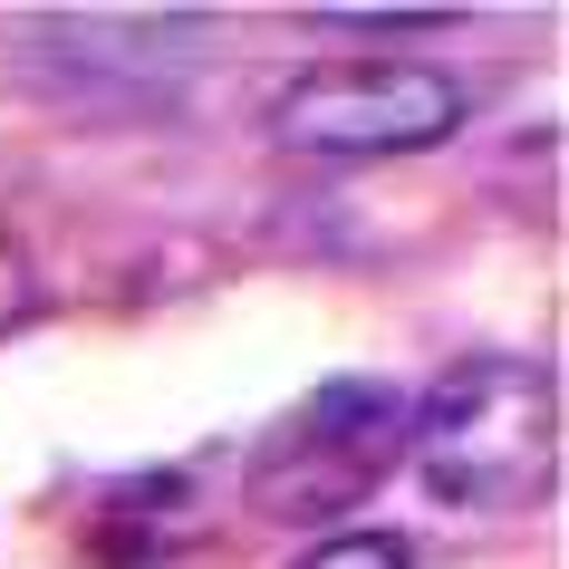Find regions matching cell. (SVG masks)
<instances>
[{
    "label": "cell",
    "instance_id": "obj_1",
    "mask_svg": "<svg viewBox=\"0 0 569 569\" xmlns=\"http://www.w3.org/2000/svg\"><path fill=\"white\" fill-rule=\"evenodd\" d=\"M406 453L445 511H540L560 492V377L540 358H463L416 406Z\"/></svg>",
    "mask_w": 569,
    "mask_h": 569
},
{
    "label": "cell",
    "instance_id": "obj_2",
    "mask_svg": "<svg viewBox=\"0 0 569 569\" xmlns=\"http://www.w3.org/2000/svg\"><path fill=\"white\" fill-rule=\"evenodd\" d=\"M406 435H416V406L387 377H329L280 425H261V445L241 463L251 511L261 521H338L406 463Z\"/></svg>",
    "mask_w": 569,
    "mask_h": 569
},
{
    "label": "cell",
    "instance_id": "obj_3",
    "mask_svg": "<svg viewBox=\"0 0 569 569\" xmlns=\"http://www.w3.org/2000/svg\"><path fill=\"white\" fill-rule=\"evenodd\" d=\"M463 126V78L416 59H329L290 78L270 107V136L290 154H329V164H387V154H425Z\"/></svg>",
    "mask_w": 569,
    "mask_h": 569
},
{
    "label": "cell",
    "instance_id": "obj_4",
    "mask_svg": "<svg viewBox=\"0 0 569 569\" xmlns=\"http://www.w3.org/2000/svg\"><path fill=\"white\" fill-rule=\"evenodd\" d=\"M290 569H416V540L406 531H338V540H319V550L290 560Z\"/></svg>",
    "mask_w": 569,
    "mask_h": 569
},
{
    "label": "cell",
    "instance_id": "obj_5",
    "mask_svg": "<svg viewBox=\"0 0 569 569\" xmlns=\"http://www.w3.org/2000/svg\"><path fill=\"white\" fill-rule=\"evenodd\" d=\"M319 30H435V20H453V10H309Z\"/></svg>",
    "mask_w": 569,
    "mask_h": 569
},
{
    "label": "cell",
    "instance_id": "obj_6",
    "mask_svg": "<svg viewBox=\"0 0 569 569\" xmlns=\"http://www.w3.org/2000/svg\"><path fill=\"white\" fill-rule=\"evenodd\" d=\"M20 309H30V261H20V251L0 241V329H10Z\"/></svg>",
    "mask_w": 569,
    "mask_h": 569
}]
</instances>
